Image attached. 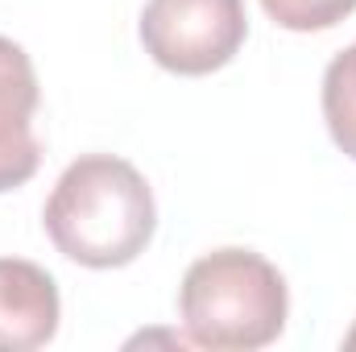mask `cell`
I'll use <instances>...</instances> for the list:
<instances>
[{"label":"cell","instance_id":"6da1fadb","mask_svg":"<svg viewBox=\"0 0 356 352\" xmlns=\"http://www.w3.org/2000/svg\"><path fill=\"white\" fill-rule=\"evenodd\" d=\"M54 249L88 269L137 262L158 228V203L145 175L116 154H83L71 162L42 211Z\"/></svg>","mask_w":356,"mask_h":352},{"label":"cell","instance_id":"7a4b0ae2","mask_svg":"<svg viewBox=\"0 0 356 352\" xmlns=\"http://www.w3.org/2000/svg\"><path fill=\"white\" fill-rule=\"evenodd\" d=\"M178 315L186 340L211 352H257L286 332L290 290L253 249H216L182 273Z\"/></svg>","mask_w":356,"mask_h":352},{"label":"cell","instance_id":"3957f363","mask_svg":"<svg viewBox=\"0 0 356 352\" xmlns=\"http://www.w3.org/2000/svg\"><path fill=\"white\" fill-rule=\"evenodd\" d=\"M249 38L245 0H145L141 46L170 75H211L236 58Z\"/></svg>","mask_w":356,"mask_h":352},{"label":"cell","instance_id":"277c9868","mask_svg":"<svg viewBox=\"0 0 356 352\" xmlns=\"http://www.w3.org/2000/svg\"><path fill=\"white\" fill-rule=\"evenodd\" d=\"M38 71L13 38L0 33V195L25 186L42 166V141L33 137Z\"/></svg>","mask_w":356,"mask_h":352},{"label":"cell","instance_id":"5b68a950","mask_svg":"<svg viewBox=\"0 0 356 352\" xmlns=\"http://www.w3.org/2000/svg\"><path fill=\"white\" fill-rule=\"evenodd\" d=\"M63 319L58 282L25 257H0V352H33Z\"/></svg>","mask_w":356,"mask_h":352},{"label":"cell","instance_id":"8992f818","mask_svg":"<svg viewBox=\"0 0 356 352\" xmlns=\"http://www.w3.org/2000/svg\"><path fill=\"white\" fill-rule=\"evenodd\" d=\"M323 120L336 150L356 162V42L323 71Z\"/></svg>","mask_w":356,"mask_h":352},{"label":"cell","instance_id":"52a82bcc","mask_svg":"<svg viewBox=\"0 0 356 352\" xmlns=\"http://www.w3.org/2000/svg\"><path fill=\"white\" fill-rule=\"evenodd\" d=\"M266 17L290 33H319L336 29L344 17L356 13V0H261Z\"/></svg>","mask_w":356,"mask_h":352},{"label":"cell","instance_id":"ba28073f","mask_svg":"<svg viewBox=\"0 0 356 352\" xmlns=\"http://www.w3.org/2000/svg\"><path fill=\"white\" fill-rule=\"evenodd\" d=\"M344 349H348V352H356V323L348 328V336H344Z\"/></svg>","mask_w":356,"mask_h":352}]
</instances>
